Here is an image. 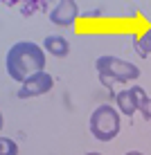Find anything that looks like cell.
I'll return each mask as SVG.
<instances>
[{
    "instance_id": "1",
    "label": "cell",
    "mask_w": 151,
    "mask_h": 155,
    "mask_svg": "<svg viewBox=\"0 0 151 155\" xmlns=\"http://www.w3.org/2000/svg\"><path fill=\"white\" fill-rule=\"evenodd\" d=\"M5 70L9 79L23 85L34 74L45 72V50L34 41H16L5 54Z\"/></svg>"
},
{
    "instance_id": "2",
    "label": "cell",
    "mask_w": 151,
    "mask_h": 155,
    "mask_svg": "<svg viewBox=\"0 0 151 155\" xmlns=\"http://www.w3.org/2000/svg\"><path fill=\"white\" fill-rule=\"evenodd\" d=\"M88 126H90V133H93L95 140L111 142L122 130V113L117 108H113L111 104H101L93 110Z\"/></svg>"
},
{
    "instance_id": "3",
    "label": "cell",
    "mask_w": 151,
    "mask_h": 155,
    "mask_svg": "<svg viewBox=\"0 0 151 155\" xmlns=\"http://www.w3.org/2000/svg\"><path fill=\"white\" fill-rule=\"evenodd\" d=\"M95 70L99 77H106L111 81H120V83H131L140 77V68L131 61H124L117 56H99L95 61Z\"/></svg>"
},
{
    "instance_id": "4",
    "label": "cell",
    "mask_w": 151,
    "mask_h": 155,
    "mask_svg": "<svg viewBox=\"0 0 151 155\" xmlns=\"http://www.w3.org/2000/svg\"><path fill=\"white\" fill-rule=\"evenodd\" d=\"M52 25L57 27H72L74 20L79 18V2L77 0H59L47 14Z\"/></svg>"
},
{
    "instance_id": "5",
    "label": "cell",
    "mask_w": 151,
    "mask_h": 155,
    "mask_svg": "<svg viewBox=\"0 0 151 155\" xmlns=\"http://www.w3.org/2000/svg\"><path fill=\"white\" fill-rule=\"evenodd\" d=\"M54 88V77L50 72H41L34 74L32 79H27L23 85L18 88V99H32V97H41V94H47Z\"/></svg>"
},
{
    "instance_id": "6",
    "label": "cell",
    "mask_w": 151,
    "mask_h": 155,
    "mask_svg": "<svg viewBox=\"0 0 151 155\" xmlns=\"http://www.w3.org/2000/svg\"><path fill=\"white\" fill-rule=\"evenodd\" d=\"M43 50L47 54H52L54 58H66L70 54V43H68V38H63L59 34H50L43 41Z\"/></svg>"
},
{
    "instance_id": "7",
    "label": "cell",
    "mask_w": 151,
    "mask_h": 155,
    "mask_svg": "<svg viewBox=\"0 0 151 155\" xmlns=\"http://www.w3.org/2000/svg\"><path fill=\"white\" fill-rule=\"evenodd\" d=\"M115 101H117V110H120L122 115H126V117H133L136 115V104H133V97H131V92L129 90H120V92L115 94Z\"/></svg>"
},
{
    "instance_id": "8",
    "label": "cell",
    "mask_w": 151,
    "mask_h": 155,
    "mask_svg": "<svg viewBox=\"0 0 151 155\" xmlns=\"http://www.w3.org/2000/svg\"><path fill=\"white\" fill-rule=\"evenodd\" d=\"M133 50H136L142 58L151 54V25H149V27L144 29L140 36H136V38H133Z\"/></svg>"
},
{
    "instance_id": "9",
    "label": "cell",
    "mask_w": 151,
    "mask_h": 155,
    "mask_svg": "<svg viewBox=\"0 0 151 155\" xmlns=\"http://www.w3.org/2000/svg\"><path fill=\"white\" fill-rule=\"evenodd\" d=\"M41 7H43L41 0H23L20 7H18V12L23 14L25 18H29V16H34L36 12H41Z\"/></svg>"
},
{
    "instance_id": "10",
    "label": "cell",
    "mask_w": 151,
    "mask_h": 155,
    "mask_svg": "<svg viewBox=\"0 0 151 155\" xmlns=\"http://www.w3.org/2000/svg\"><path fill=\"white\" fill-rule=\"evenodd\" d=\"M129 92H131V97H133V104H136V108H138V113H140V108H142L144 104H147V92H144V88L142 85H131L129 88Z\"/></svg>"
},
{
    "instance_id": "11",
    "label": "cell",
    "mask_w": 151,
    "mask_h": 155,
    "mask_svg": "<svg viewBox=\"0 0 151 155\" xmlns=\"http://www.w3.org/2000/svg\"><path fill=\"white\" fill-rule=\"evenodd\" d=\"M0 155H18V144L9 137H0Z\"/></svg>"
},
{
    "instance_id": "12",
    "label": "cell",
    "mask_w": 151,
    "mask_h": 155,
    "mask_svg": "<svg viewBox=\"0 0 151 155\" xmlns=\"http://www.w3.org/2000/svg\"><path fill=\"white\" fill-rule=\"evenodd\" d=\"M140 115L144 117V121H151V99H147V104L140 108Z\"/></svg>"
},
{
    "instance_id": "13",
    "label": "cell",
    "mask_w": 151,
    "mask_h": 155,
    "mask_svg": "<svg viewBox=\"0 0 151 155\" xmlns=\"http://www.w3.org/2000/svg\"><path fill=\"white\" fill-rule=\"evenodd\" d=\"M2 5H5V7H14V5H20V2H16V0H5Z\"/></svg>"
},
{
    "instance_id": "14",
    "label": "cell",
    "mask_w": 151,
    "mask_h": 155,
    "mask_svg": "<svg viewBox=\"0 0 151 155\" xmlns=\"http://www.w3.org/2000/svg\"><path fill=\"white\" fill-rule=\"evenodd\" d=\"M124 155H144V153H140V151H126Z\"/></svg>"
},
{
    "instance_id": "15",
    "label": "cell",
    "mask_w": 151,
    "mask_h": 155,
    "mask_svg": "<svg viewBox=\"0 0 151 155\" xmlns=\"http://www.w3.org/2000/svg\"><path fill=\"white\" fill-rule=\"evenodd\" d=\"M86 155H104V153H97V151H88Z\"/></svg>"
}]
</instances>
